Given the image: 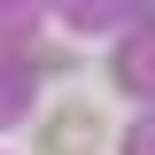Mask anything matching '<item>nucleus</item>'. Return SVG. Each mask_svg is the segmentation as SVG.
<instances>
[{
  "mask_svg": "<svg viewBox=\"0 0 155 155\" xmlns=\"http://www.w3.org/2000/svg\"><path fill=\"white\" fill-rule=\"evenodd\" d=\"M93 140H101V116H93V109H70V116L47 124V155H85Z\"/></svg>",
  "mask_w": 155,
  "mask_h": 155,
  "instance_id": "1",
  "label": "nucleus"
}]
</instances>
